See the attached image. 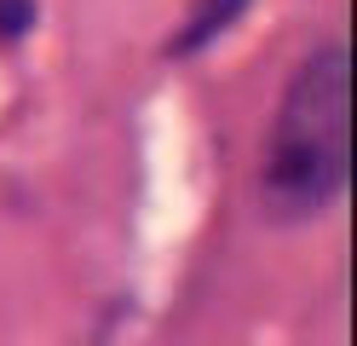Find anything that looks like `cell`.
Listing matches in <instances>:
<instances>
[{
    "label": "cell",
    "instance_id": "6da1fadb",
    "mask_svg": "<svg viewBox=\"0 0 357 346\" xmlns=\"http://www.w3.org/2000/svg\"><path fill=\"white\" fill-rule=\"evenodd\" d=\"M351 173V58L346 46L311 52L282 92L259 196L271 219H311L346 191Z\"/></svg>",
    "mask_w": 357,
    "mask_h": 346
},
{
    "label": "cell",
    "instance_id": "3957f363",
    "mask_svg": "<svg viewBox=\"0 0 357 346\" xmlns=\"http://www.w3.org/2000/svg\"><path fill=\"white\" fill-rule=\"evenodd\" d=\"M35 17V0H0V41L24 35V23Z\"/></svg>",
    "mask_w": 357,
    "mask_h": 346
},
{
    "label": "cell",
    "instance_id": "7a4b0ae2",
    "mask_svg": "<svg viewBox=\"0 0 357 346\" xmlns=\"http://www.w3.org/2000/svg\"><path fill=\"white\" fill-rule=\"evenodd\" d=\"M248 6V0H196V12H190V23L178 29V41H173V52H196V46H208L225 23Z\"/></svg>",
    "mask_w": 357,
    "mask_h": 346
}]
</instances>
